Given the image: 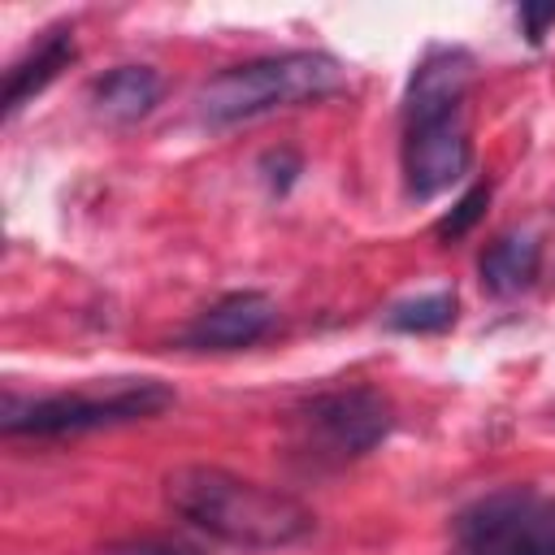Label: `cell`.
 I'll use <instances>...</instances> for the list:
<instances>
[{"instance_id":"obj_3","label":"cell","mask_w":555,"mask_h":555,"mask_svg":"<svg viewBox=\"0 0 555 555\" xmlns=\"http://www.w3.org/2000/svg\"><path fill=\"white\" fill-rule=\"evenodd\" d=\"M173 403V390L152 382V377H121L113 386L95 390H65V395H43V399H17L4 395L0 425L4 434H87V429H113L130 421H147Z\"/></svg>"},{"instance_id":"obj_6","label":"cell","mask_w":555,"mask_h":555,"mask_svg":"<svg viewBox=\"0 0 555 555\" xmlns=\"http://www.w3.org/2000/svg\"><path fill=\"white\" fill-rule=\"evenodd\" d=\"M468 160H473V143H468L464 117L403 126V178H408V195L434 199V195L451 191L468 173Z\"/></svg>"},{"instance_id":"obj_11","label":"cell","mask_w":555,"mask_h":555,"mask_svg":"<svg viewBox=\"0 0 555 555\" xmlns=\"http://www.w3.org/2000/svg\"><path fill=\"white\" fill-rule=\"evenodd\" d=\"M538 264H542V251L533 234H507L490 243V251L481 256V286L494 295H516L538 278Z\"/></svg>"},{"instance_id":"obj_14","label":"cell","mask_w":555,"mask_h":555,"mask_svg":"<svg viewBox=\"0 0 555 555\" xmlns=\"http://www.w3.org/2000/svg\"><path fill=\"white\" fill-rule=\"evenodd\" d=\"M104 555H208V551H204V546H195V542H182V538L147 533V538H126V542H113Z\"/></svg>"},{"instance_id":"obj_1","label":"cell","mask_w":555,"mask_h":555,"mask_svg":"<svg viewBox=\"0 0 555 555\" xmlns=\"http://www.w3.org/2000/svg\"><path fill=\"white\" fill-rule=\"evenodd\" d=\"M165 503L199 533L243 551H278V546L304 542L317 525L312 507H304L295 494L238 477L217 464L169 468Z\"/></svg>"},{"instance_id":"obj_9","label":"cell","mask_w":555,"mask_h":555,"mask_svg":"<svg viewBox=\"0 0 555 555\" xmlns=\"http://www.w3.org/2000/svg\"><path fill=\"white\" fill-rule=\"evenodd\" d=\"M156 100H160V74L147 69V65H117L104 78L91 82L95 113L117 121V126H130V121L147 117L156 108Z\"/></svg>"},{"instance_id":"obj_2","label":"cell","mask_w":555,"mask_h":555,"mask_svg":"<svg viewBox=\"0 0 555 555\" xmlns=\"http://www.w3.org/2000/svg\"><path fill=\"white\" fill-rule=\"evenodd\" d=\"M343 82H347L343 65L325 52H278V56H256V61H243V65L212 74L199 87L195 104H199L204 121L234 126V121H251V117L273 113V108L325 100Z\"/></svg>"},{"instance_id":"obj_7","label":"cell","mask_w":555,"mask_h":555,"mask_svg":"<svg viewBox=\"0 0 555 555\" xmlns=\"http://www.w3.org/2000/svg\"><path fill=\"white\" fill-rule=\"evenodd\" d=\"M468 87H473V56L464 48H429L408 78L403 126L464 117Z\"/></svg>"},{"instance_id":"obj_10","label":"cell","mask_w":555,"mask_h":555,"mask_svg":"<svg viewBox=\"0 0 555 555\" xmlns=\"http://www.w3.org/2000/svg\"><path fill=\"white\" fill-rule=\"evenodd\" d=\"M69 61H74V35H69V30L43 35V39L4 74V117H13L26 100H35Z\"/></svg>"},{"instance_id":"obj_15","label":"cell","mask_w":555,"mask_h":555,"mask_svg":"<svg viewBox=\"0 0 555 555\" xmlns=\"http://www.w3.org/2000/svg\"><path fill=\"white\" fill-rule=\"evenodd\" d=\"M520 22L529 26V39L538 43V39H542V26L555 22V4H546V9H520Z\"/></svg>"},{"instance_id":"obj_12","label":"cell","mask_w":555,"mask_h":555,"mask_svg":"<svg viewBox=\"0 0 555 555\" xmlns=\"http://www.w3.org/2000/svg\"><path fill=\"white\" fill-rule=\"evenodd\" d=\"M386 325L399 334H438L455 325V295L451 291H429L416 299H403L386 312Z\"/></svg>"},{"instance_id":"obj_8","label":"cell","mask_w":555,"mask_h":555,"mask_svg":"<svg viewBox=\"0 0 555 555\" xmlns=\"http://www.w3.org/2000/svg\"><path fill=\"white\" fill-rule=\"evenodd\" d=\"M278 325V304L260 291H230L217 304H208L182 334L186 347L195 351H238L260 343Z\"/></svg>"},{"instance_id":"obj_13","label":"cell","mask_w":555,"mask_h":555,"mask_svg":"<svg viewBox=\"0 0 555 555\" xmlns=\"http://www.w3.org/2000/svg\"><path fill=\"white\" fill-rule=\"evenodd\" d=\"M486 204H490V186H486V182H481V186H473V191H464V195L455 199V208L434 225V234H438L442 243L464 238V234L486 217Z\"/></svg>"},{"instance_id":"obj_4","label":"cell","mask_w":555,"mask_h":555,"mask_svg":"<svg viewBox=\"0 0 555 555\" xmlns=\"http://www.w3.org/2000/svg\"><path fill=\"white\" fill-rule=\"evenodd\" d=\"M395 429V408L373 386H343L312 395L295 421L291 442L312 468H338L347 460L369 455Z\"/></svg>"},{"instance_id":"obj_5","label":"cell","mask_w":555,"mask_h":555,"mask_svg":"<svg viewBox=\"0 0 555 555\" xmlns=\"http://www.w3.org/2000/svg\"><path fill=\"white\" fill-rule=\"evenodd\" d=\"M451 555H555V494L507 486L455 520Z\"/></svg>"}]
</instances>
